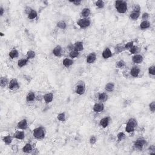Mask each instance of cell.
<instances>
[{"label": "cell", "mask_w": 155, "mask_h": 155, "mask_svg": "<svg viewBox=\"0 0 155 155\" xmlns=\"http://www.w3.org/2000/svg\"><path fill=\"white\" fill-rule=\"evenodd\" d=\"M140 68L138 67L136 65L133 67L130 70V75L132 77L137 78L139 77V73H140Z\"/></svg>", "instance_id": "cell-12"}, {"label": "cell", "mask_w": 155, "mask_h": 155, "mask_svg": "<svg viewBox=\"0 0 155 155\" xmlns=\"http://www.w3.org/2000/svg\"><path fill=\"white\" fill-rule=\"evenodd\" d=\"M23 152L26 153H30L33 151V147L30 144H26L22 149Z\"/></svg>", "instance_id": "cell-21"}, {"label": "cell", "mask_w": 155, "mask_h": 155, "mask_svg": "<svg viewBox=\"0 0 155 155\" xmlns=\"http://www.w3.org/2000/svg\"><path fill=\"white\" fill-rule=\"evenodd\" d=\"M62 52H63V49L60 46H56L53 50V54L55 55L56 57H60L62 55Z\"/></svg>", "instance_id": "cell-15"}, {"label": "cell", "mask_w": 155, "mask_h": 155, "mask_svg": "<svg viewBox=\"0 0 155 155\" xmlns=\"http://www.w3.org/2000/svg\"><path fill=\"white\" fill-rule=\"evenodd\" d=\"M57 27L60 29H65L67 28V24L64 21H60L56 24Z\"/></svg>", "instance_id": "cell-34"}, {"label": "cell", "mask_w": 155, "mask_h": 155, "mask_svg": "<svg viewBox=\"0 0 155 155\" xmlns=\"http://www.w3.org/2000/svg\"><path fill=\"white\" fill-rule=\"evenodd\" d=\"M73 60L71 58H65L63 61V64L65 67H69L73 64Z\"/></svg>", "instance_id": "cell-17"}, {"label": "cell", "mask_w": 155, "mask_h": 155, "mask_svg": "<svg viewBox=\"0 0 155 155\" xmlns=\"http://www.w3.org/2000/svg\"><path fill=\"white\" fill-rule=\"evenodd\" d=\"M28 62H29V59L27 58H23V59H21L18 61V66L19 67L21 68L23 67L26 66Z\"/></svg>", "instance_id": "cell-24"}, {"label": "cell", "mask_w": 155, "mask_h": 155, "mask_svg": "<svg viewBox=\"0 0 155 155\" xmlns=\"http://www.w3.org/2000/svg\"><path fill=\"white\" fill-rule=\"evenodd\" d=\"M147 144V141L142 137H139L134 143V148L137 151H141L144 145Z\"/></svg>", "instance_id": "cell-3"}, {"label": "cell", "mask_w": 155, "mask_h": 155, "mask_svg": "<svg viewBox=\"0 0 155 155\" xmlns=\"http://www.w3.org/2000/svg\"><path fill=\"white\" fill-rule=\"evenodd\" d=\"M24 138H25V133L23 131H16L13 135V138L19 140H23Z\"/></svg>", "instance_id": "cell-16"}, {"label": "cell", "mask_w": 155, "mask_h": 155, "mask_svg": "<svg viewBox=\"0 0 155 155\" xmlns=\"http://www.w3.org/2000/svg\"><path fill=\"white\" fill-rule=\"evenodd\" d=\"M133 11H135V12H141V7L138 4H134L133 6Z\"/></svg>", "instance_id": "cell-47"}, {"label": "cell", "mask_w": 155, "mask_h": 155, "mask_svg": "<svg viewBox=\"0 0 155 155\" xmlns=\"http://www.w3.org/2000/svg\"><path fill=\"white\" fill-rule=\"evenodd\" d=\"M90 13H91V11H90V9L87 8V7L84 8L81 12V16L83 18H88L90 16Z\"/></svg>", "instance_id": "cell-23"}, {"label": "cell", "mask_w": 155, "mask_h": 155, "mask_svg": "<svg viewBox=\"0 0 155 155\" xmlns=\"http://www.w3.org/2000/svg\"><path fill=\"white\" fill-rule=\"evenodd\" d=\"M19 56V52L16 49H13L9 53V56L11 58V59H14V58H16L18 57Z\"/></svg>", "instance_id": "cell-25"}, {"label": "cell", "mask_w": 155, "mask_h": 155, "mask_svg": "<svg viewBox=\"0 0 155 155\" xmlns=\"http://www.w3.org/2000/svg\"><path fill=\"white\" fill-rule=\"evenodd\" d=\"M97 56L95 52L91 53L86 58V62L88 64H93L96 60Z\"/></svg>", "instance_id": "cell-10"}, {"label": "cell", "mask_w": 155, "mask_h": 155, "mask_svg": "<svg viewBox=\"0 0 155 155\" xmlns=\"http://www.w3.org/2000/svg\"><path fill=\"white\" fill-rule=\"evenodd\" d=\"M79 52L78 51H77V50H75V49L71 50L69 53L70 57V58H72V59L78 58L79 56Z\"/></svg>", "instance_id": "cell-31"}, {"label": "cell", "mask_w": 155, "mask_h": 155, "mask_svg": "<svg viewBox=\"0 0 155 155\" xmlns=\"http://www.w3.org/2000/svg\"><path fill=\"white\" fill-rule=\"evenodd\" d=\"M77 24L80 27V28L86 29L90 26L91 24V21H90V19L88 18H83L79 19L77 21Z\"/></svg>", "instance_id": "cell-4"}, {"label": "cell", "mask_w": 155, "mask_h": 155, "mask_svg": "<svg viewBox=\"0 0 155 155\" xmlns=\"http://www.w3.org/2000/svg\"><path fill=\"white\" fill-rule=\"evenodd\" d=\"M139 27L141 30H146L150 27V23L148 21H142Z\"/></svg>", "instance_id": "cell-20"}, {"label": "cell", "mask_w": 155, "mask_h": 155, "mask_svg": "<svg viewBox=\"0 0 155 155\" xmlns=\"http://www.w3.org/2000/svg\"><path fill=\"white\" fill-rule=\"evenodd\" d=\"M73 47H74L75 50H77V51H78L79 52L83 50L84 49L83 42H81V41H78V42H76L75 43Z\"/></svg>", "instance_id": "cell-19"}, {"label": "cell", "mask_w": 155, "mask_h": 155, "mask_svg": "<svg viewBox=\"0 0 155 155\" xmlns=\"http://www.w3.org/2000/svg\"><path fill=\"white\" fill-rule=\"evenodd\" d=\"M12 137L10 135L4 136L3 138H2V140H3L4 142L6 145H10L12 143Z\"/></svg>", "instance_id": "cell-29"}, {"label": "cell", "mask_w": 155, "mask_h": 155, "mask_svg": "<svg viewBox=\"0 0 155 155\" xmlns=\"http://www.w3.org/2000/svg\"><path fill=\"white\" fill-rule=\"evenodd\" d=\"M150 18V15L149 13L147 12H144V13L142 15V21H148V18Z\"/></svg>", "instance_id": "cell-46"}, {"label": "cell", "mask_w": 155, "mask_h": 155, "mask_svg": "<svg viewBox=\"0 0 155 155\" xmlns=\"http://www.w3.org/2000/svg\"><path fill=\"white\" fill-rule=\"evenodd\" d=\"M4 13V9L3 7H0V15H1V16H3Z\"/></svg>", "instance_id": "cell-51"}, {"label": "cell", "mask_w": 155, "mask_h": 155, "mask_svg": "<svg viewBox=\"0 0 155 155\" xmlns=\"http://www.w3.org/2000/svg\"><path fill=\"white\" fill-rule=\"evenodd\" d=\"M144 60V57L140 54H136L132 57V61L135 64H141Z\"/></svg>", "instance_id": "cell-13"}, {"label": "cell", "mask_w": 155, "mask_h": 155, "mask_svg": "<svg viewBox=\"0 0 155 155\" xmlns=\"http://www.w3.org/2000/svg\"><path fill=\"white\" fill-rule=\"evenodd\" d=\"M105 90L108 92H112L115 90V84L113 82H108L105 85Z\"/></svg>", "instance_id": "cell-26"}, {"label": "cell", "mask_w": 155, "mask_h": 155, "mask_svg": "<svg viewBox=\"0 0 155 155\" xmlns=\"http://www.w3.org/2000/svg\"><path fill=\"white\" fill-rule=\"evenodd\" d=\"M115 7L117 12L119 13H125L127 10V3L124 1L118 0L115 2Z\"/></svg>", "instance_id": "cell-1"}, {"label": "cell", "mask_w": 155, "mask_h": 155, "mask_svg": "<svg viewBox=\"0 0 155 155\" xmlns=\"http://www.w3.org/2000/svg\"><path fill=\"white\" fill-rule=\"evenodd\" d=\"M57 119L61 122H64L65 121V115L64 112L59 113L57 116Z\"/></svg>", "instance_id": "cell-37"}, {"label": "cell", "mask_w": 155, "mask_h": 155, "mask_svg": "<svg viewBox=\"0 0 155 155\" xmlns=\"http://www.w3.org/2000/svg\"><path fill=\"white\" fill-rule=\"evenodd\" d=\"M125 130H126V131L127 133H131L134 132L135 129L134 127H133L132 126H130V125L126 124V127Z\"/></svg>", "instance_id": "cell-36"}, {"label": "cell", "mask_w": 155, "mask_h": 155, "mask_svg": "<svg viewBox=\"0 0 155 155\" xmlns=\"http://www.w3.org/2000/svg\"><path fill=\"white\" fill-rule=\"evenodd\" d=\"M36 95L33 91H30L26 96V101L27 102H32L35 99Z\"/></svg>", "instance_id": "cell-22"}, {"label": "cell", "mask_w": 155, "mask_h": 155, "mask_svg": "<svg viewBox=\"0 0 155 155\" xmlns=\"http://www.w3.org/2000/svg\"><path fill=\"white\" fill-rule=\"evenodd\" d=\"M17 127L19 129L22 130H26L28 127L27 121L26 119H22L21 121H20L19 122H18Z\"/></svg>", "instance_id": "cell-8"}, {"label": "cell", "mask_w": 155, "mask_h": 155, "mask_svg": "<svg viewBox=\"0 0 155 155\" xmlns=\"http://www.w3.org/2000/svg\"><path fill=\"white\" fill-rule=\"evenodd\" d=\"M148 73L151 75H155V65H152L148 68Z\"/></svg>", "instance_id": "cell-43"}, {"label": "cell", "mask_w": 155, "mask_h": 155, "mask_svg": "<svg viewBox=\"0 0 155 155\" xmlns=\"http://www.w3.org/2000/svg\"><path fill=\"white\" fill-rule=\"evenodd\" d=\"M117 141H118L119 142L122 141V140H124V139L126 138V135L124 134V133L119 132L117 135Z\"/></svg>", "instance_id": "cell-41"}, {"label": "cell", "mask_w": 155, "mask_h": 155, "mask_svg": "<svg viewBox=\"0 0 155 155\" xmlns=\"http://www.w3.org/2000/svg\"><path fill=\"white\" fill-rule=\"evenodd\" d=\"M70 2H72L74 5L75 6H79L80 4L82 2V1H80V0H76V1H70Z\"/></svg>", "instance_id": "cell-49"}, {"label": "cell", "mask_w": 155, "mask_h": 155, "mask_svg": "<svg viewBox=\"0 0 155 155\" xmlns=\"http://www.w3.org/2000/svg\"><path fill=\"white\" fill-rule=\"evenodd\" d=\"M130 52L131 53V54H133V55H136L137 53H139V49L138 46H133L131 49L129 50Z\"/></svg>", "instance_id": "cell-35"}, {"label": "cell", "mask_w": 155, "mask_h": 155, "mask_svg": "<svg viewBox=\"0 0 155 155\" xmlns=\"http://www.w3.org/2000/svg\"><path fill=\"white\" fill-rule=\"evenodd\" d=\"M37 16H38V13H37V11L35 10L32 9V11L28 15V18L30 19H34L37 17Z\"/></svg>", "instance_id": "cell-33"}, {"label": "cell", "mask_w": 155, "mask_h": 155, "mask_svg": "<svg viewBox=\"0 0 155 155\" xmlns=\"http://www.w3.org/2000/svg\"><path fill=\"white\" fill-rule=\"evenodd\" d=\"M1 37H2V36H3V33H1Z\"/></svg>", "instance_id": "cell-52"}, {"label": "cell", "mask_w": 155, "mask_h": 155, "mask_svg": "<svg viewBox=\"0 0 155 155\" xmlns=\"http://www.w3.org/2000/svg\"><path fill=\"white\" fill-rule=\"evenodd\" d=\"M148 150L150 152V155L153 154V155H155V145H151L150 147L148 148Z\"/></svg>", "instance_id": "cell-48"}, {"label": "cell", "mask_w": 155, "mask_h": 155, "mask_svg": "<svg viewBox=\"0 0 155 155\" xmlns=\"http://www.w3.org/2000/svg\"><path fill=\"white\" fill-rule=\"evenodd\" d=\"M125 65H126V63H125L124 61L122 60V59L118 61L116 64V67L118 68H121L124 67H125Z\"/></svg>", "instance_id": "cell-38"}, {"label": "cell", "mask_w": 155, "mask_h": 155, "mask_svg": "<svg viewBox=\"0 0 155 155\" xmlns=\"http://www.w3.org/2000/svg\"><path fill=\"white\" fill-rule=\"evenodd\" d=\"M112 56H113V54H112V51L108 47L105 48L102 52V56L105 59H108V58L112 57Z\"/></svg>", "instance_id": "cell-11"}, {"label": "cell", "mask_w": 155, "mask_h": 155, "mask_svg": "<svg viewBox=\"0 0 155 155\" xmlns=\"http://www.w3.org/2000/svg\"><path fill=\"white\" fill-rule=\"evenodd\" d=\"M115 52L116 53H119L122 52L124 50H125L124 46H120V45H117V46H116L115 48Z\"/></svg>", "instance_id": "cell-40"}, {"label": "cell", "mask_w": 155, "mask_h": 155, "mask_svg": "<svg viewBox=\"0 0 155 155\" xmlns=\"http://www.w3.org/2000/svg\"><path fill=\"white\" fill-rule=\"evenodd\" d=\"M94 112L95 113H101V112H103L104 110V105L103 104V103H96V104L94 105L93 108Z\"/></svg>", "instance_id": "cell-7"}, {"label": "cell", "mask_w": 155, "mask_h": 155, "mask_svg": "<svg viewBox=\"0 0 155 155\" xmlns=\"http://www.w3.org/2000/svg\"><path fill=\"white\" fill-rule=\"evenodd\" d=\"M36 56V54L35 52L33 50H29L27 53V55H26V58L27 59H28L29 60L30 59H33Z\"/></svg>", "instance_id": "cell-32"}, {"label": "cell", "mask_w": 155, "mask_h": 155, "mask_svg": "<svg viewBox=\"0 0 155 155\" xmlns=\"http://www.w3.org/2000/svg\"><path fill=\"white\" fill-rule=\"evenodd\" d=\"M149 109L151 112L154 113L155 111V102L152 101L150 104H149Z\"/></svg>", "instance_id": "cell-45"}, {"label": "cell", "mask_w": 155, "mask_h": 155, "mask_svg": "<svg viewBox=\"0 0 155 155\" xmlns=\"http://www.w3.org/2000/svg\"><path fill=\"white\" fill-rule=\"evenodd\" d=\"M95 4H96V7L99 9H103L104 8V6H105V3H104V1H102V0L97 1Z\"/></svg>", "instance_id": "cell-39"}, {"label": "cell", "mask_w": 155, "mask_h": 155, "mask_svg": "<svg viewBox=\"0 0 155 155\" xmlns=\"http://www.w3.org/2000/svg\"><path fill=\"white\" fill-rule=\"evenodd\" d=\"M53 94L52 93H47L43 96V99L46 104H49L53 99Z\"/></svg>", "instance_id": "cell-14"}, {"label": "cell", "mask_w": 155, "mask_h": 155, "mask_svg": "<svg viewBox=\"0 0 155 155\" xmlns=\"http://www.w3.org/2000/svg\"><path fill=\"white\" fill-rule=\"evenodd\" d=\"M9 83L8 81V79L6 77H1L0 79V85L1 87H4Z\"/></svg>", "instance_id": "cell-30"}, {"label": "cell", "mask_w": 155, "mask_h": 155, "mask_svg": "<svg viewBox=\"0 0 155 155\" xmlns=\"http://www.w3.org/2000/svg\"><path fill=\"white\" fill-rule=\"evenodd\" d=\"M96 141L97 139L96 136L94 135H92L91 136V137H90V139H89V142H90V144H91V145H94V144L96 142Z\"/></svg>", "instance_id": "cell-44"}, {"label": "cell", "mask_w": 155, "mask_h": 155, "mask_svg": "<svg viewBox=\"0 0 155 155\" xmlns=\"http://www.w3.org/2000/svg\"><path fill=\"white\" fill-rule=\"evenodd\" d=\"M32 10V9L31 8V7H26V8L25 9V12H26V13L27 14V15H29V14L30 13V12Z\"/></svg>", "instance_id": "cell-50"}, {"label": "cell", "mask_w": 155, "mask_h": 155, "mask_svg": "<svg viewBox=\"0 0 155 155\" xmlns=\"http://www.w3.org/2000/svg\"><path fill=\"white\" fill-rule=\"evenodd\" d=\"M140 13L141 12H139L132 11L130 15V18L132 19L133 20H137L140 16Z\"/></svg>", "instance_id": "cell-28"}, {"label": "cell", "mask_w": 155, "mask_h": 155, "mask_svg": "<svg viewBox=\"0 0 155 155\" xmlns=\"http://www.w3.org/2000/svg\"><path fill=\"white\" fill-rule=\"evenodd\" d=\"M86 91V86L82 81H79L77 83L75 87L76 93L79 95H82Z\"/></svg>", "instance_id": "cell-5"}, {"label": "cell", "mask_w": 155, "mask_h": 155, "mask_svg": "<svg viewBox=\"0 0 155 155\" xmlns=\"http://www.w3.org/2000/svg\"><path fill=\"white\" fill-rule=\"evenodd\" d=\"M110 121V117L109 116H107V117H104V118L101 119L100 120V121H99V125H100L101 127L105 129V128H107L108 126Z\"/></svg>", "instance_id": "cell-9"}, {"label": "cell", "mask_w": 155, "mask_h": 155, "mask_svg": "<svg viewBox=\"0 0 155 155\" xmlns=\"http://www.w3.org/2000/svg\"><path fill=\"white\" fill-rule=\"evenodd\" d=\"M133 46H134L133 41H130V42L126 43L124 46L125 50H129Z\"/></svg>", "instance_id": "cell-42"}, {"label": "cell", "mask_w": 155, "mask_h": 155, "mask_svg": "<svg viewBox=\"0 0 155 155\" xmlns=\"http://www.w3.org/2000/svg\"><path fill=\"white\" fill-rule=\"evenodd\" d=\"M33 135L37 139H43L46 135V130L42 126L38 127L33 130Z\"/></svg>", "instance_id": "cell-2"}, {"label": "cell", "mask_w": 155, "mask_h": 155, "mask_svg": "<svg viewBox=\"0 0 155 155\" xmlns=\"http://www.w3.org/2000/svg\"><path fill=\"white\" fill-rule=\"evenodd\" d=\"M20 86H19L18 81L16 79H12L9 83V89L11 90H16L19 89Z\"/></svg>", "instance_id": "cell-6"}, {"label": "cell", "mask_w": 155, "mask_h": 155, "mask_svg": "<svg viewBox=\"0 0 155 155\" xmlns=\"http://www.w3.org/2000/svg\"><path fill=\"white\" fill-rule=\"evenodd\" d=\"M127 124L130 125V126H132L133 127H134L135 129L136 127L137 126H138V122H137L136 119L135 118H133V117H131V118L129 119V121H128L127 122Z\"/></svg>", "instance_id": "cell-27"}, {"label": "cell", "mask_w": 155, "mask_h": 155, "mask_svg": "<svg viewBox=\"0 0 155 155\" xmlns=\"http://www.w3.org/2000/svg\"><path fill=\"white\" fill-rule=\"evenodd\" d=\"M98 100L101 103L105 102L108 100V96L106 93H99L98 94Z\"/></svg>", "instance_id": "cell-18"}]
</instances>
